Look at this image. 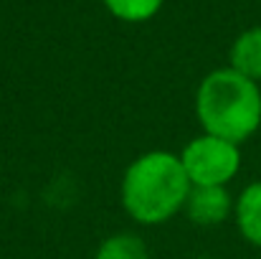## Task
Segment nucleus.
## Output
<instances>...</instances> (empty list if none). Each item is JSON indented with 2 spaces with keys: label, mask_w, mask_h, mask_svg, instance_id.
I'll list each match as a JSON object with an SVG mask.
<instances>
[{
  "label": "nucleus",
  "mask_w": 261,
  "mask_h": 259,
  "mask_svg": "<svg viewBox=\"0 0 261 259\" xmlns=\"http://www.w3.org/2000/svg\"><path fill=\"white\" fill-rule=\"evenodd\" d=\"M190 180L180 155L168 150H150L135 158L122 175V208L142 226H160L185 208Z\"/></svg>",
  "instance_id": "f257e3e1"
},
{
  "label": "nucleus",
  "mask_w": 261,
  "mask_h": 259,
  "mask_svg": "<svg viewBox=\"0 0 261 259\" xmlns=\"http://www.w3.org/2000/svg\"><path fill=\"white\" fill-rule=\"evenodd\" d=\"M195 117L205 135L241 145L261 127V86L231 66L213 69L195 89Z\"/></svg>",
  "instance_id": "f03ea898"
},
{
  "label": "nucleus",
  "mask_w": 261,
  "mask_h": 259,
  "mask_svg": "<svg viewBox=\"0 0 261 259\" xmlns=\"http://www.w3.org/2000/svg\"><path fill=\"white\" fill-rule=\"evenodd\" d=\"M190 185H228L241 171V145L200 132L180 150Z\"/></svg>",
  "instance_id": "7ed1b4c3"
},
{
  "label": "nucleus",
  "mask_w": 261,
  "mask_h": 259,
  "mask_svg": "<svg viewBox=\"0 0 261 259\" xmlns=\"http://www.w3.org/2000/svg\"><path fill=\"white\" fill-rule=\"evenodd\" d=\"M233 203L226 185H193L182 211L195 226L211 229L233 216Z\"/></svg>",
  "instance_id": "20e7f679"
},
{
  "label": "nucleus",
  "mask_w": 261,
  "mask_h": 259,
  "mask_svg": "<svg viewBox=\"0 0 261 259\" xmlns=\"http://www.w3.org/2000/svg\"><path fill=\"white\" fill-rule=\"evenodd\" d=\"M233 221H236L239 234L251 247L261 249V180L249 183L239 193L233 203Z\"/></svg>",
  "instance_id": "39448f33"
},
{
  "label": "nucleus",
  "mask_w": 261,
  "mask_h": 259,
  "mask_svg": "<svg viewBox=\"0 0 261 259\" xmlns=\"http://www.w3.org/2000/svg\"><path fill=\"white\" fill-rule=\"evenodd\" d=\"M228 59H231V64H228L231 69H236L239 74L261 84V26L244 31L233 41Z\"/></svg>",
  "instance_id": "423d86ee"
},
{
  "label": "nucleus",
  "mask_w": 261,
  "mask_h": 259,
  "mask_svg": "<svg viewBox=\"0 0 261 259\" xmlns=\"http://www.w3.org/2000/svg\"><path fill=\"white\" fill-rule=\"evenodd\" d=\"M94 259H150V252L137 234L117 231L99 244Z\"/></svg>",
  "instance_id": "0eeeda50"
},
{
  "label": "nucleus",
  "mask_w": 261,
  "mask_h": 259,
  "mask_svg": "<svg viewBox=\"0 0 261 259\" xmlns=\"http://www.w3.org/2000/svg\"><path fill=\"white\" fill-rule=\"evenodd\" d=\"M165 0H104V8L124 23H145L160 13Z\"/></svg>",
  "instance_id": "6e6552de"
},
{
  "label": "nucleus",
  "mask_w": 261,
  "mask_h": 259,
  "mask_svg": "<svg viewBox=\"0 0 261 259\" xmlns=\"http://www.w3.org/2000/svg\"><path fill=\"white\" fill-rule=\"evenodd\" d=\"M195 259H216V257H195Z\"/></svg>",
  "instance_id": "1a4fd4ad"
}]
</instances>
